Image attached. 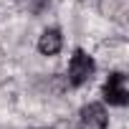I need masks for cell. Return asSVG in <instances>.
<instances>
[{
  "label": "cell",
  "instance_id": "2",
  "mask_svg": "<svg viewBox=\"0 0 129 129\" xmlns=\"http://www.w3.org/2000/svg\"><path fill=\"white\" fill-rule=\"evenodd\" d=\"M101 99L109 106H126L129 104V89H126V76L121 71H111L101 86Z\"/></svg>",
  "mask_w": 129,
  "mask_h": 129
},
{
  "label": "cell",
  "instance_id": "6",
  "mask_svg": "<svg viewBox=\"0 0 129 129\" xmlns=\"http://www.w3.org/2000/svg\"><path fill=\"white\" fill-rule=\"evenodd\" d=\"M51 5V0H28V10L30 13H43Z\"/></svg>",
  "mask_w": 129,
  "mask_h": 129
},
{
  "label": "cell",
  "instance_id": "1",
  "mask_svg": "<svg viewBox=\"0 0 129 129\" xmlns=\"http://www.w3.org/2000/svg\"><path fill=\"white\" fill-rule=\"evenodd\" d=\"M96 74V61L84 51V48H76L71 53V61H69V71H66V81L71 89H81L84 84H89Z\"/></svg>",
  "mask_w": 129,
  "mask_h": 129
},
{
  "label": "cell",
  "instance_id": "7",
  "mask_svg": "<svg viewBox=\"0 0 129 129\" xmlns=\"http://www.w3.org/2000/svg\"><path fill=\"white\" fill-rule=\"evenodd\" d=\"M38 129H51V126H38Z\"/></svg>",
  "mask_w": 129,
  "mask_h": 129
},
{
  "label": "cell",
  "instance_id": "3",
  "mask_svg": "<svg viewBox=\"0 0 129 129\" xmlns=\"http://www.w3.org/2000/svg\"><path fill=\"white\" fill-rule=\"evenodd\" d=\"M109 126V111L99 101H89L79 111V129H106Z\"/></svg>",
  "mask_w": 129,
  "mask_h": 129
},
{
  "label": "cell",
  "instance_id": "4",
  "mask_svg": "<svg viewBox=\"0 0 129 129\" xmlns=\"http://www.w3.org/2000/svg\"><path fill=\"white\" fill-rule=\"evenodd\" d=\"M61 48H63V33H61V28H46L41 36H38V53L41 56H58L61 53Z\"/></svg>",
  "mask_w": 129,
  "mask_h": 129
},
{
  "label": "cell",
  "instance_id": "5",
  "mask_svg": "<svg viewBox=\"0 0 129 129\" xmlns=\"http://www.w3.org/2000/svg\"><path fill=\"white\" fill-rule=\"evenodd\" d=\"M99 10L106 18H119L124 13V0H99Z\"/></svg>",
  "mask_w": 129,
  "mask_h": 129
}]
</instances>
